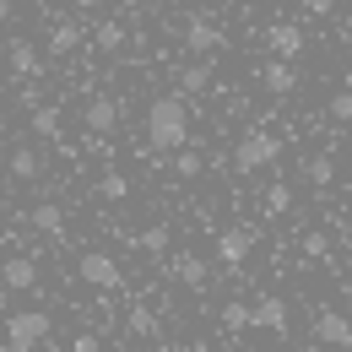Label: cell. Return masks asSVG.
Wrapping results in <instances>:
<instances>
[{
  "label": "cell",
  "instance_id": "cell-32",
  "mask_svg": "<svg viewBox=\"0 0 352 352\" xmlns=\"http://www.w3.org/2000/svg\"><path fill=\"white\" fill-rule=\"evenodd\" d=\"M71 6H76V11H98V0H71Z\"/></svg>",
  "mask_w": 352,
  "mask_h": 352
},
{
  "label": "cell",
  "instance_id": "cell-7",
  "mask_svg": "<svg viewBox=\"0 0 352 352\" xmlns=\"http://www.w3.org/2000/svg\"><path fill=\"white\" fill-rule=\"evenodd\" d=\"M255 250V228H222L217 233V261L222 265H244Z\"/></svg>",
  "mask_w": 352,
  "mask_h": 352
},
{
  "label": "cell",
  "instance_id": "cell-18",
  "mask_svg": "<svg viewBox=\"0 0 352 352\" xmlns=\"http://www.w3.org/2000/svg\"><path fill=\"white\" fill-rule=\"evenodd\" d=\"M38 174H44V157L33 146H16L11 152V179H38Z\"/></svg>",
  "mask_w": 352,
  "mask_h": 352
},
{
  "label": "cell",
  "instance_id": "cell-2",
  "mask_svg": "<svg viewBox=\"0 0 352 352\" xmlns=\"http://www.w3.org/2000/svg\"><path fill=\"white\" fill-rule=\"evenodd\" d=\"M49 331H54V320H49L44 309H16V314L6 320V352H33V347H44Z\"/></svg>",
  "mask_w": 352,
  "mask_h": 352
},
{
  "label": "cell",
  "instance_id": "cell-1",
  "mask_svg": "<svg viewBox=\"0 0 352 352\" xmlns=\"http://www.w3.org/2000/svg\"><path fill=\"white\" fill-rule=\"evenodd\" d=\"M146 141L157 152H184V141H190V109H184L179 92L152 98V109H146Z\"/></svg>",
  "mask_w": 352,
  "mask_h": 352
},
{
  "label": "cell",
  "instance_id": "cell-28",
  "mask_svg": "<svg viewBox=\"0 0 352 352\" xmlns=\"http://www.w3.org/2000/svg\"><path fill=\"white\" fill-rule=\"evenodd\" d=\"M331 120H336V125H352V87H342L331 98Z\"/></svg>",
  "mask_w": 352,
  "mask_h": 352
},
{
  "label": "cell",
  "instance_id": "cell-20",
  "mask_svg": "<svg viewBox=\"0 0 352 352\" xmlns=\"http://www.w3.org/2000/svg\"><path fill=\"white\" fill-rule=\"evenodd\" d=\"M179 98H190V92H206L212 87V65H184V71H179Z\"/></svg>",
  "mask_w": 352,
  "mask_h": 352
},
{
  "label": "cell",
  "instance_id": "cell-27",
  "mask_svg": "<svg viewBox=\"0 0 352 352\" xmlns=\"http://www.w3.org/2000/svg\"><path fill=\"white\" fill-rule=\"evenodd\" d=\"M222 325L228 331H250V304H222Z\"/></svg>",
  "mask_w": 352,
  "mask_h": 352
},
{
  "label": "cell",
  "instance_id": "cell-10",
  "mask_svg": "<svg viewBox=\"0 0 352 352\" xmlns=\"http://www.w3.org/2000/svg\"><path fill=\"white\" fill-rule=\"evenodd\" d=\"M0 282H6L11 293H28V287H38V261H33V255H11V261L0 265Z\"/></svg>",
  "mask_w": 352,
  "mask_h": 352
},
{
  "label": "cell",
  "instance_id": "cell-16",
  "mask_svg": "<svg viewBox=\"0 0 352 352\" xmlns=\"http://www.w3.org/2000/svg\"><path fill=\"white\" fill-rule=\"evenodd\" d=\"M28 125H33V135H38V141H60V109L38 103V109L28 114Z\"/></svg>",
  "mask_w": 352,
  "mask_h": 352
},
{
  "label": "cell",
  "instance_id": "cell-12",
  "mask_svg": "<svg viewBox=\"0 0 352 352\" xmlns=\"http://www.w3.org/2000/svg\"><path fill=\"white\" fill-rule=\"evenodd\" d=\"M11 71L16 76H38L44 71V54H38L33 38H11Z\"/></svg>",
  "mask_w": 352,
  "mask_h": 352
},
{
  "label": "cell",
  "instance_id": "cell-5",
  "mask_svg": "<svg viewBox=\"0 0 352 352\" xmlns=\"http://www.w3.org/2000/svg\"><path fill=\"white\" fill-rule=\"evenodd\" d=\"M82 125H87L98 141L103 135H114V125H120V103L109 98V92H98V98H87V109H82Z\"/></svg>",
  "mask_w": 352,
  "mask_h": 352
},
{
  "label": "cell",
  "instance_id": "cell-26",
  "mask_svg": "<svg viewBox=\"0 0 352 352\" xmlns=\"http://www.w3.org/2000/svg\"><path fill=\"white\" fill-rule=\"evenodd\" d=\"M287 206H293V190H287V184H271V190H265V212H271V217H282Z\"/></svg>",
  "mask_w": 352,
  "mask_h": 352
},
{
  "label": "cell",
  "instance_id": "cell-15",
  "mask_svg": "<svg viewBox=\"0 0 352 352\" xmlns=\"http://www.w3.org/2000/svg\"><path fill=\"white\" fill-rule=\"evenodd\" d=\"M28 222H33L38 233H49V239H60V233H65V212H60L54 201H44V206H33V212H28Z\"/></svg>",
  "mask_w": 352,
  "mask_h": 352
},
{
  "label": "cell",
  "instance_id": "cell-23",
  "mask_svg": "<svg viewBox=\"0 0 352 352\" xmlns=\"http://www.w3.org/2000/svg\"><path fill=\"white\" fill-rule=\"evenodd\" d=\"M98 195H103V201H125V195H131V179L125 174H103L98 179Z\"/></svg>",
  "mask_w": 352,
  "mask_h": 352
},
{
  "label": "cell",
  "instance_id": "cell-21",
  "mask_svg": "<svg viewBox=\"0 0 352 352\" xmlns=\"http://www.w3.org/2000/svg\"><path fill=\"white\" fill-rule=\"evenodd\" d=\"M125 325H131V336H157V314L146 304H135L131 314H125Z\"/></svg>",
  "mask_w": 352,
  "mask_h": 352
},
{
  "label": "cell",
  "instance_id": "cell-31",
  "mask_svg": "<svg viewBox=\"0 0 352 352\" xmlns=\"http://www.w3.org/2000/svg\"><path fill=\"white\" fill-rule=\"evenodd\" d=\"M309 11H314V16H325V11H331V6H336V0H304Z\"/></svg>",
  "mask_w": 352,
  "mask_h": 352
},
{
  "label": "cell",
  "instance_id": "cell-22",
  "mask_svg": "<svg viewBox=\"0 0 352 352\" xmlns=\"http://www.w3.org/2000/svg\"><path fill=\"white\" fill-rule=\"evenodd\" d=\"M135 250L163 255V250H168V228H163V222H157V228H141V233H135Z\"/></svg>",
  "mask_w": 352,
  "mask_h": 352
},
{
  "label": "cell",
  "instance_id": "cell-19",
  "mask_svg": "<svg viewBox=\"0 0 352 352\" xmlns=\"http://www.w3.org/2000/svg\"><path fill=\"white\" fill-rule=\"evenodd\" d=\"M120 44H125V28H120V22H98V28H92V49H98V54H114Z\"/></svg>",
  "mask_w": 352,
  "mask_h": 352
},
{
  "label": "cell",
  "instance_id": "cell-11",
  "mask_svg": "<svg viewBox=\"0 0 352 352\" xmlns=\"http://www.w3.org/2000/svg\"><path fill=\"white\" fill-rule=\"evenodd\" d=\"M250 325H261V331H287V304H282V298H255V304H250Z\"/></svg>",
  "mask_w": 352,
  "mask_h": 352
},
{
  "label": "cell",
  "instance_id": "cell-24",
  "mask_svg": "<svg viewBox=\"0 0 352 352\" xmlns=\"http://www.w3.org/2000/svg\"><path fill=\"white\" fill-rule=\"evenodd\" d=\"M201 168H206V163H201V152H190V146L174 152V174L179 179H201Z\"/></svg>",
  "mask_w": 352,
  "mask_h": 352
},
{
  "label": "cell",
  "instance_id": "cell-36",
  "mask_svg": "<svg viewBox=\"0 0 352 352\" xmlns=\"http://www.w3.org/2000/svg\"><path fill=\"white\" fill-rule=\"evenodd\" d=\"M195 352H212V347H195Z\"/></svg>",
  "mask_w": 352,
  "mask_h": 352
},
{
  "label": "cell",
  "instance_id": "cell-3",
  "mask_svg": "<svg viewBox=\"0 0 352 352\" xmlns=\"http://www.w3.org/2000/svg\"><path fill=\"white\" fill-rule=\"evenodd\" d=\"M276 157H282V141L271 131H244V141L233 146V168H239V174H261Z\"/></svg>",
  "mask_w": 352,
  "mask_h": 352
},
{
  "label": "cell",
  "instance_id": "cell-30",
  "mask_svg": "<svg viewBox=\"0 0 352 352\" xmlns=\"http://www.w3.org/2000/svg\"><path fill=\"white\" fill-rule=\"evenodd\" d=\"M71 352H98V336H87V331H82V336L71 342Z\"/></svg>",
  "mask_w": 352,
  "mask_h": 352
},
{
  "label": "cell",
  "instance_id": "cell-6",
  "mask_svg": "<svg viewBox=\"0 0 352 352\" xmlns=\"http://www.w3.org/2000/svg\"><path fill=\"white\" fill-rule=\"evenodd\" d=\"M265 49H271L276 60H298V54H304V28H298V22H271V28H265Z\"/></svg>",
  "mask_w": 352,
  "mask_h": 352
},
{
  "label": "cell",
  "instance_id": "cell-38",
  "mask_svg": "<svg viewBox=\"0 0 352 352\" xmlns=\"http://www.w3.org/2000/svg\"><path fill=\"white\" fill-rule=\"evenodd\" d=\"M0 157H6V152H0Z\"/></svg>",
  "mask_w": 352,
  "mask_h": 352
},
{
  "label": "cell",
  "instance_id": "cell-25",
  "mask_svg": "<svg viewBox=\"0 0 352 352\" xmlns=\"http://www.w3.org/2000/svg\"><path fill=\"white\" fill-rule=\"evenodd\" d=\"M304 174H309V184H331V179H336V163H331V157H309Z\"/></svg>",
  "mask_w": 352,
  "mask_h": 352
},
{
  "label": "cell",
  "instance_id": "cell-29",
  "mask_svg": "<svg viewBox=\"0 0 352 352\" xmlns=\"http://www.w3.org/2000/svg\"><path fill=\"white\" fill-rule=\"evenodd\" d=\"M304 255L309 261H325V255H331V239H325V233H304Z\"/></svg>",
  "mask_w": 352,
  "mask_h": 352
},
{
  "label": "cell",
  "instance_id": "cell-34",
  "mask_svg": "<svg viewBox=\"0 0 352 352\" xmlns=\"http://www.w3.org/2000/svg\"><path fill=\"white\" fill-rule=\"evenodd\" d=\"M0 22H11V0H0Z\"/></svg>",
  "mask_w": 352,
  "mask_h": 352
},
{
  "label": "cell",
  "instance_id": "cell-9",
  "mask_svg": "<svg viewBox=\"0 0 352 352\" xmlns=\"http://www.w3.org/2000/svg\"><path fill=\"white\" fill-rule=\"evenodd\" d=\"M314 336H320L325 347L347 352V347H352V320H347V314H336V309H325V314L314 320Z\"/></svg>",
  "mask_w": 352,
  "mask_h": 352
},
{
  "label": "cell",
  "instance_id": "cell-14",
  "mask_svg": "<svg viewBox=\"0 0 352 352\" xmlns=\"http://www.w3.org/2000/svg\"><path fill=\"white\" fill-rule=\"evenodd\" d=\"M261 82H265V87H271V92H276V98H282V92H293V87H298V71H293L287 60H265Z\"/></svg>",
  "mask_w": 352,
  "mask_h": 352
},
{
  "label": "cell",
  "instance_id": "cell-8",
  "mask_svg": "<svg viewBox=\"0 0 352 352\" xmlns=\"http://www.w3.org/2000/svg\"><path fill=\"white\" fill-rule=\"evenodd\" d=\"M228 38H222L217 22H206V16H184V49H195V54H212V49H222Z\"/></svg>",
  "mask_w": 352,
  "mask_h": 352
},
{
  "label": "cell",
  "instance_id": "cell-4",
  "mask_svg": "<svg viewBox=\"0 0 352 352\" xmlns=\"http://www.w3.org/2000/svg\"><path fill=\"white\" fill-rule=\"evenodd\" d=\"M76 276L87 282V287H103V293H114V287H125V271L109 261V255H98V250H87L82 261H76Z\"/></svg>",
  "mask_w": 352,
  "mask_h": 352
},
{
  "label": "cell",
  "instance_id": "cell-33",
  "mask_svg": "<svg viewBox=\"0 0 352 352\" xmlns=\"http://www.w3.org/2000/svg\"><path fill=\"white\" fill-rule=\"evenodd\" d=\"M114 6H125V11H141V6H146V0H114Z\"/></svg>",
  "mask_w": 352,
  "mask_h": 352
},
{
  "label": "cell",
  "instance_id": "cell-17",
  "mask_svg": "<svg viewBox=\"0 0 352 352\" xmlns=\"http://www.w3.org/2000/svg\"><path fill=\"white\" fill-rule=\"evenodd\" d=\"M76 44H82V28L76 22H54L49 28V54H71Z\"/></svg>",
  "mask_w": 352,
  "mask_h": 352
},
{
  "label": "cell",
  "instance_id": "cell-13",
  "mask_svg": "<svg viewBox=\"0 0 352 352\" xmlns=\"http://www.w3.org/2000/svg\"><path fill=\"white\" fill-rule=\"evenodd\" d=\"M168 271H174V282H184V287H206V261L201 255H174Z\"/></svg>",
  "mask_w": 352,
  "mask_h": 352
},
{
  "label": "cell",
  "instance_id": "cell-37",
  "mask_svg": "<svg viewBox=\"0 0 352 352\" xmlns=\"http://www.w3.org/2000/svg\"><path fill=\"white\" fill-rule=\"evenodd\" d=\"M347 195H352V184H347Z\"/></svg>",
  "mask_w": 352,
  "mask_h": 352
},
{
  "label": "cell",
  "instance_id": "cell-35",
  "mask_svg": "<svg viewBox=\"0 0 352 352\" xmlns=\"http://www.w3.org/2000/svg\"><path fill=\"white\" fill-rule=\"evenodd\" d=\"M342 28H347V33H352V0H347V22H342Z\"/></svg>",
  "mask_w": 352,
  "mask_h": 352
}]
</instances>
